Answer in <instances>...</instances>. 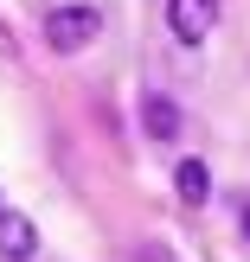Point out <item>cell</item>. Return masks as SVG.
Listing matches in <instances>:
<instances>
[{
	"instance_id": "obj_1",
	"label": "cell",
	"mask_w": 250,
	"mask_h": 262,
	"mask_svg": "<svg viewBox=\"0 0 250 262\" xmlns=\"http://www.w3.org/2000/svg\"><path fill=\"white\" fill-rule=\"evenodd\" d=\"M97 32H103V7H90V0H71V7L45 13V45L51 51H84Z\"/></svg>"
},
{
	"instance_id": "obj_2",
	"label": "cell",
	"mask_w": 250,
	"mask_h": 262,
	"mask_svg": "<svg viewBox=\"0 0 250 262\" xmlns=\"http://www.w3.org/2000/svg\"><path fill=\"white\" fill-rule=\"evenodd\" d=\"M167 26H174L180 45H199L218 26V0H167Z\"/></svg>"
},
{
	"instance_id": "obj_3",
	"label": "cell",
	"mask_w": 250,
	"mask_h": 262,
	"mask_svg": "<svg viewBox=\"0 0 250 262\" xmlns=\"http://www.w3.org/2000/svg\"><path fill=\"white\" fill-rule=\"evenodd\" d=\"M32 250H39L32 217H26V211H7V205H0V256H7V262H32Z\"/></svg>"
},
{
	"instance_id": "obj_4",
	"label": "cell",
	"mask_w": 250,
	"mask_h": 262,
	"mask_svg": "<svg viewBox=\"0 0 250 262\" xmlns=\"http://www.w3.org/2000/svg\"><path fill=\"white\" fill-rule=\"evenodd\" d=\"M141 122H148V135H154V141H174V135H180V109H174L167 96H148Z\"/></svg>"
},
{
	"instance_id": "obj_5",
	"label": "cell",
	"mask_w": 250,
	"mask_h": 262,
	"mask_svg": "<svg viewBox=\"0 0 250 262\" xmlns=\"http://www.w3.org/2000/svg\"><path fill=\"white\" fill-rule=\"evenodd\" d=\"M174 186H180V199H186V205H205V192H212V173H205V160H180Z\"/></svg>"
},
{
	"instance_id": "obj_6",
	"label": "cell",
	"mask_w": 250,
	"mask_h": 262,
	"mask_svg": "<svg viewBox=\"0 0 250 262\" xmlns=\"http://www.w3.org/2000/svg\"><path fill=\"white\" fill-rule=\"evenodd\" d=\"M141 262H180V256H174V243H148V250H141Z\"/></svg>"
},
{
	"instance_id": "obj_7",
	"label": "cell",
	"mask_w": 250,
	"mask_h": 262,
	"mask_svg": "<svg viewBox=\"0 0 250 262\" xmlns=\"http://www.w3.org/2000/svg\"><path fill=\"white\" fill-rule=\"evenodd\" d=\"M244 230H250V211H244Z\"/></svg>"
}]
</instances>
